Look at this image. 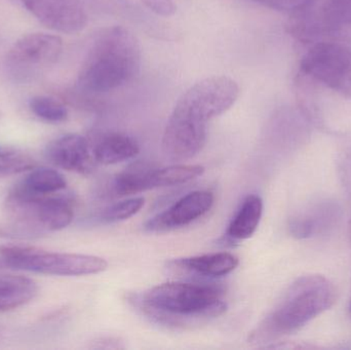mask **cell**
Here are the masks:
<instances>
[{
    "instance_id": "17",
    "label": "cell",
    "mask_w": 351,
    "mask_h": 350,
    "mask_svg": "<svg viewBox=\"0 0 351 350\" xmlns=\"http://www.w3.org/2000/svg\"><path fill=\"white\" fill-rule=\"evenodd\" d=\"M36 293L37 286L32 279L20 275H0V312L28 303Z\"/></svg>"
},
{
    "instance_id": "2",
    "label": "cell",
    "mask_w": 351,
    "mask_h": 350,
    "mask_svg": "<svg viewBox=\"0 0 351 350\" xmlns=\"http://www.w3.org/2000/svg\"><path fill=\"white\" fill-rule=\"evenodd\" d=\"M222 296L218 286L172 282L156 286L130 301L152 322L179 329L222 316L227 310Z\"/></svg>"
},
{
    "instance_id": "23",
    "label": "cell",
    "mask_w": 351,
    "mask_h": 350,
    "mask_svg": "<svg viewBox=\"0 0 351 350\" xmlns=\"http://www.w3.org/2000/svg\"><path fill=\"white\" fill-rule=\"evenodd\" d=\"M144 203L145 199L143 197H133V199L119 201L105 208L99 215V219L103 223H117V222L123 221L136 215L143 208Z\"/></svg>"
},
{
    "instance_id": "15",
    "label": "cell",
    "mask_w": 351,
    "mask_h": 350,
    "mask_svg": "<svg viewBox=\"0 0 351 350\" xmlns=\"http://www.w3.org/2000/svg\"><path fill=\"white\" fill-rule=\"evenodd\" d=\"M263 201L257 195H247L229 224L227 242H239L251 238L261 221Z\"/></svg>"
},
{
    "instance_id": "13",
    "label": "cell",
    "mask_w": 351,
    "mask_h": 350,
    "mask_svg": "<svg viewBox=\"0 0 351 350\" xmlns=\"http://www.w3.org/2000/svg\"><path fill=\"white\" fill-rule=\"evenodd\" d=\"M173 268L206 277H221L235 271L239 258L230 253H213L202 256L177 259L170 263Z\"/></svg>"
},
{
    "instance_id": "28",
    "label": "cell",
    "mask_w": 351,
    "mask_h": 350,
    "mask_svg": "<svg viewBox=\"0 0 351 350\" xmlns=\"http://www.w3.org/2000/svg\"><path fill=\"white\" fill-rule=\"evenodd\" d=\"M348 312H350V316H351V298L350 301V306H348Z\"/></svg>"
},
{
    "instance_id": "12",
    "label": "cell",
    "mask_w": 351,
    "mask_h": 350,
    "mask_svg": "<svg viewBox=\"0 0 351 350\" xmlns=\"http://www.w3.org/2000/svg\"><path fill=\"white\" fill-rule=\"evenodd\" d=\"M45 156L58 168L78 174L88 175L97 162L86 138L76 134L65 135L47 146Z\"/></svg>"
},
{
    "instance_id": "9",
    "label": "cell",
    "mask_w": 351,
    "mask_h": 350,
    "mask_svg": "<svg viewBox=\"0 0 351 350\" xmlns=\"http://www.w3.org/2000/svg\"><path fill=\"white\" fill-rule=\"evenodd\" d=\"M63 51V40L58 35L31 33L16 41L6 53L8 67L19 71L47 67L56 63Z\"/></svg>"
},
{
    "instance_id": "20",
    "label": "cell",
    "mask_w": 351,
    "mask_h": 350,
    "mask_svg": "<svg viewBox=\"0 0 351 350\" xmlns=\"http://www.w3.org/2000/svg\"><path fill=\"white\" fill-rule=\"evenodd\" d=\"M152 170L143 166H135L119 173L113 179L111 190L117 197L137 195L150 190Z\"/></svg>"
},
{
    "instance_id": "3",
    "label": "cell",
    "mask_w": 351,
    "mask_h": 350,
    "mask_svg": "<svg viewBox=\"0 0 351 350\" xmlns=\"http://www.w3.org/2000/svg\"><path fill=\"white\" fill-rule=\"evenodd\" d=\"M142 64L137 37L123 26L103 29L88 49L77 76V88L104 94L135 79Z\"/></svg>"
},
{
    "instance_id": "27",
    "label": "cell",
    "mask_w": 351,
    "mask_h": 350,
    "mask_svg": "<svg viewBox=\"0 0 351 350\" xmlns=\"http://www.w3.org/2000/svg\"><path fill=\"white\" fill-rule=\"evenodd\" d=\"M0 268H5V265H4L3 260H2L1 257H0Z\"/></svg>"
},
{
    "instance_id": "26",
    "label": "cell",
    "mask_w": 351,
    "mask_h": 350,
    "mask_svg": "<svg viewBox=\"0 0 351 350\" xmlns=\"http://www.w3.org/2000/svg\"><path fill=\"white\" fill-rule=\"evenodd\" d=\"M93 349H123V345L119 342V339L112 338V337H106V338H101L95 341V345Z\"/></svg>"
},
{
    "instance_id": "24",
    "label": "cell",
    "mask_w": 351,
    "mask_h": 350,
    "mask_svg": "<svg viewBox=\"0 0 351 350\" xmlns=\"http://www.w3.org/2000/svg\"><path fill=\"white\" fill-rule=\"evenodd\" d=\"M264 8L276 12H288L291 16L298 14L306 8H311L317 0H251Z\"/></svg>"
},
{
    "instance_id": "22",
    "label": "cell",
    "mask_w": 351,
    "mask_h": 350,
    "mask_svg": "<svg viewBox=\"0 0 351 350\" xmlns=\"http://www.w3.org/2000/svg\"><path fill=\"white\" fill-rule=\"evenodd\" d=\"M29 107L37 117L47 123H62L68 117V111L65 105L49 97H34L31 99Z\"/></svg>"
},
{
    "instance_id": "1",
    "label": "cell",
    "mask_w": 351,
    "mask_h": 350,
    "mask_svg": "<svg viewBox=\"0 0 351 350\" xmlns=\"http://www.w3.org/2000/svg\"><path fill=\"white\" fill-rule=\"evenodd\" d=\"M239 86L228 76H212L190 86L176 103L162 136V151L172 160H188L206 145L208 123L228 111Z\"/></svg>"
},
{
    "instance_id": "7",
    "label": "cell",
    "mask_w": 351,
    "mask_h": 350,
    "mask_svg": "<svg viewBox=\"0 0 351 350\" xmlns=\"http://www.w3.org/2000/svg\"><path fill=\"white\" fill-rule=\"evenodd\" d=\"M301 75L324 88L351 98V49L340 43L321 41L305 53Z\"/></svg>"
},
{
    "instance_id": "4",
    "label": "cell",
    "mask_w": 351,
    "mask_h": 350,
    "mask_svg": "<svg viewBox=\"0 0 351 350\" xmlns=\"http://www.w3.org/2000/svg\"><path fill=\"white\" fill-rule=\"evenodd\" d=\"M333 284L319 275L299 277L287 290L274 310L252 331L249 342L274 343L302 329L336 302Z\"/></svg>"
},
{
    "instance_id": "5",
    "label": "cell",
    "mask_w": 351,
    "mask_h": 350,
    "mask_svg": "<svg viewBox=\"0 0 351 350\" xmlns=\"http://www.w3.org/2000/svg\"><path fill=\"white\" fill-rule=\"evenodd\" d=\"M8 219L32 234L57 232L70 225L74 201L69 195H36L14 186L5 201Z\"/></svg>"
},
{
    "instance_id": "14",
    "label": "cell",
    "mask_w": 351,
    "mask_h": 350,
    "mask_svg": "<svg viewBox=\"0 0 351 350\" xmlns=\"http://www.w3.org/2000/svg\"><path fill=\"white\" fill-rule=\"evenodd\" d=\"M338 209L334 203H323L307 213L293 218L289 229L294 238L304 240L327 232L338 218Z\"/></svg>"
},
{
    "instance_id": "16",
    "label": "cell",
    "mask_w": 351,
    "mask_h": 350,
    "mask_svg": "<svg viewBox=\"0 0 351 350\" xmlns=\"http://www.w3.org/2000/svg\"><path fill=\"white\" fill-rule=\"evenodd\" d=\"M95 160L102 164H117L133 160L139 154L140 147L135 139L121 133L104 136L93 148Z\"/></svg>"
},
{
    "instance_id": "21",
    "label": "cell",
    "mask_w": 351,
    "mask_h": 350,
    "mask_svg": "<svg viewBox=\"0 0 351 350\" xmlns=\"http://www.w3.org/2000/svg\"><path fill=\"white\" fill-rule=\"evenodd\" d=\"M35 166L36 162L26 152L0 145V177L20 174L32 170Z\"/></svg>"
},
{
    "instance_id": "6",
    "label": "cell",
    "mask_w": 351,
    "mask_h": 350,
    "mask_svg": "<svg viewBox=\"0 0 351 350\" xmlns=\"http://www.w3.org/2000/svg\"><path fill=\"white\" fill-rule=\"evenodd\" d=\"M0 257L5 268L61 277L97 275L108 267L100 257L45 252L33 247L1 246Z\"/></svg>"
},
{
    "instance_id": "25",
    "label": "cell",
    "mask_w": 351,
    "mask_h": 350,
    "mask_svg": "<svg viewBox=\"0 0 351 350\" xmlns=\"http://www.w3.org/2000/svg\"><path fill=\"white\" fill-rule=\"evenodd\" d=\"M337 166L342 185L351 197V145L340 155Z\"/></svg>"
},
{
    "instance_id": "19",
    "label": "cell",
    "mask_w": 351,
    "mask_h": 350,
    "mask_svg": "<svg viewBox=\"0 0 351 350\" xmlns=\"http://www.w3.org/2000/svg\"><path fill=\"white\" fill-rule=\"evenodd\" d=\"M204 172V166L199 164H175L156 170L152 168L150 186L154 189L185 184L202 176Z\"/></svg>"
},
{
    "instance_id": "18",
    "label": "cell",
    "mask_w": 351,
    "mask_h": 350,
    "mask_svg": "<svg viewBox=\"0 0 351 350\" xmlns=\"http://www.w3.org/2000/svg\"><path fill=\"white\" fill-rule=\"evenodd\" d=\"M67 186V181L61 173L53 168H41L31 171L30 174L16 187L28 193L47 195L58 193Z\"/></svg>"
},
{
    "instance_id": "10",
    "label": "cell",
    "mask_w": 351,
    "mask_h": 350,
    "mask_svg": "<svg viewBox=\"0 0 351 350\" xmlns=\"http://www.w3.org/2000/svg\"><path fill=\"white\" fill-rule=\"evenodd\" d=\"M299 35L311 39L340 27L351 26V0H317L295 18Z\"/></svg>"
},
{
    "instance_id": "8",
    "label": "cell",
    "mask_w": 351,
    "mask_h": 350,
    "mask_svg": "<svg viewBox=\"0 0 351 350\" xmlns=\"http://www.w3.org/2000/svg\"><path fill=\"white\" fill-rule=\"evenodd\" d=\"M51 30L74 34L84 30L88 14L82 0H12Z\"/></svg>"
},
{
    "instance_id": "29",
    "label": "cell",
    "mask_w": 351,
    "mask_h": 350,
    "mask_svg": "<svg viewBox=\"0 0 351 350\" xmlns=\"http://www.w3.org/2000/svg\"><path fill=\"white\" fill-rule=\"evenodd\" d=\"M350 242H351V218H350Z\"/></svg>"
},
{
    "instance_id": "11",
    "label": "cell",
    "mask_w": 351,
    "mask_h": 350,
    "mask_svg": "<svg viewBox=\"0 0 351 350\" xmlns=\"http://www.w3.org/2000/svg\"><path fill=\"white\" fill-rule=\"evenodd\" d=\"M214 205L210 191H193L176 201L174 205L146 222L144 229L154 234L171 232L189 225L206 215Z\"/></svg>"
}]
</instances>
